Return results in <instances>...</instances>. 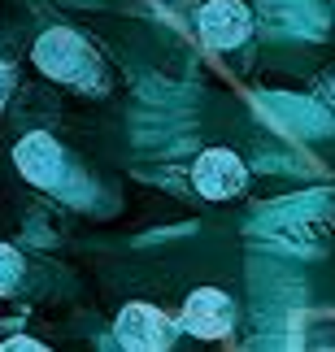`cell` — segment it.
<instances>
[{"instance_id": "6da1fadb", "label": "cell", "mask_w": 335, "mask_h": 352, "mask_svg": "<svg viewBox=\"0 0 335 352\" xmlns=\"http://www.w3.org/2000/svg\"><path fill=\"white\" fill-rule=\"evenodd\" d=\"M35 65L44 70L48 78H57V83H91L96 78V57H91V48L78 39L74 31H65V26H52L35 39Z\"/></svg>"}, {"instance_id": "7a4b0ae2", "label": "cell", "mask_w": 335, "mask_h": 352, "mask_svg": "<svg viewBox=\"0 0 335 352\" xmlns=\"http://www.w3.org/2000/svg\"><path fill=\"white\" fill-rule=\"evenodd\" d=\"M192 179H196V192L205 200H231V196L244 192L248 170H244V161H239L231 148H209V153L196 161Z\"/></svg>"}, {"instance_id": "3957f363", "label": "cell", "mask_w": 335, "mask_h": 352, "mask_svg": "<svg viewBox=\"0 0 335 352\" xmlns=\"http://www.w3.org/2000/svg\"><path fill=\"white\" fill-rule=\"evenodd\" d=\"M248 35H252V13L244 0H209L200 9V39L209 48H218V52L239 48Z\"/></svg>"}, {"instance_id": "277c9868", "label": "cell", "mask_w": 335, "mask_h": 352, "mask_svg": "<svg viewBox=\"0 0 335 352\" xmlns=\"http://www.w3.org/2000/svg\"><path fill=\"white\" fill-rule=\"evenodd\" d=\"M174 340V322L153 305H127L118 314V344L122 348H136V352H157V348H170Z\"/></svg>"}, {"instance_id": "5b68a950", "label": "cell", "mask_w": 335, "mask_h": 352, "mask_svg": "<svg viewBox=\"0 0 335 352\" xmlns=\"http://www.w3.org/2000/svg\"><path fill=\"white\" fill-rule=\"evenodd\" d=\"M231 318H235V309L218 287H200L183 305V331L200 335V340H222L231 331Z\"/></svg>"}, {"instance_id": "8992f818", "label": "cell", "mask_w": 335, "mask_h": 352, "mask_svg": "<svg viewBox=\"0 0 335 352\" xmlns=\"http://www.w3.org/2000/svg\"><path fill=\"white\" fill-rule=\"evenodd\" d=\"M18 170L26 183L35 187H57L61 183V148L52 144V135L35 131L18 144Z\"/></svg>"}, {"instance_id": "52a82bcc", "label": "cell", "mask_w": 335, "mask_h": 352, "mask_svg": "<svg viewBox=\"0 0 335 352\" xmlns=\"http://www.w3.org/2000/svg\"><path fill=\"white\" fill-rule=\"evenodd\" d=\"M18 278H22V256L9 243H0V296H9L18 287Z\"/></svg>"}, {"instance_id": "ba28073f", "label": "cell", "mask_w": 335, "mask_h": 352, "mask_svg": "<svg viewBox=\"0 0 335 352\" xmlns=\"http://www.w3.org/2000/svg\"><path fill=\"white\" fill-rule=\"evenodd\" d=\"M39 352V348H44V344H39V340H31V335H9V340L5 344H0V352Z\"/></svg>"}, {"instance_id": "9c48e42d", "label": "cell", "mask_w": 335, "mask_h": 352, "mask_svg": "<svg viewBox=\"0 0 335 352\" xmlns=\"http://www.w3.org/2000/svg\"><path fill=\"white\" fill-rule=\"evenodd\" d=\"M9 91H13V70L5 61H0V109H5V100H9Z\"/></svg>"}, {"instance_id": "30bf717a", "label": "cell", "mask_w": 335, "mask_h": 352, "mask_svg": "<svg viewBox=\"0 0 335 352\" xmlns=\"http://www.w3.org/2000/svg\"><path fill=\"white\" fill-rule=\"evenodd\" d=\"M331 87H335V83H331Z\"/></svg>"}]
</instances>
